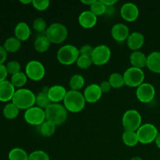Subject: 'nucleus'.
<instances>
[{"mask_svg":"<svg viewBox=\"0 0 160 160\" xmlns=\"http://www.w3.org/2000/svg\"><path fill=\"white\" fill-rule=\"evenodd\" d=\"M139 143L143 145H148L155 142L159 131L156 127L152 123H144L139 128L137 131Z\"/></svg>","mask_w":160,"mask_h":160,"instance_id":"8","label":"nucleus"},{"mask_svg":"<svg viewBox=\"0 0 160 160\" xmlns=\"http://www.w3.org/2000/svg\"><path fill=\"white\" fill-rule=\"evenodd\" d=\"M99 87L102 92V94L108 93V92L111 90V88H112L110 84H109V82L108 81H102V82L99 84Z\"/></svg>","mask_w":160,"mask_h":160,"instance_id":"41","label":"nucleus"},{"mask_svg":"<svg viewBox=\"0 0 160 160\" xmlns=\"http://www.w3.org/2000/svg\"><path fill=\"white\" fill-rule=\"evenodd\" d=\"M14 34H15V37L20 42H24L31 37V28L29 25L25 22H20L16 25Z\"/></svg>","mask_w":160,"mask_h":160,"instance_id":"20","label":"nucleus"},{"mask_svg":"<svg viewBox=\"0 0 160 160\" xmlns=\"http://www.w3.org/2000/svg\"><path fill=\"white\" fill-rule=\"evenodd\" d=\"M159 97H160V95H159Z\"/></svg>","mask_w":160,"mask_h":160,"instance_id":"49","label":"nucleus"},{"mask_svg":"<svg viewBox=\"0 0 160 160\" xmlns=\"http://www.w3.org/2000/svg\"><path fill=\"white\" fill-rule=\"evenodd\" d=\"M106 6H113L117 2V0H101Z\"/></svg>","mask_w":160,"mask_h":160,"instance_id":"43","label":"nucleus"},{"mask_svg":"<svg viewBox=\"0 0 160 160\" xmlns=\"http://www.w3.org/2000/svg\"><path fill=\"white\" fill-rule=\"evenodd\" d=\"M115 13V8L113 6H106V12L105 15L112 16Z\"/></svg>","mask_w":160,"mask_h":160,"instance_id":"44","label":"nucleus"},{"mask_svg":"<svg viewBox=\"0 0 160 160\" xmlns=\"http://www.w3.org/2000/svg\"><path fill=\"white\" fill-rule=\"evenodd\" d=\"M29 155L21 148H13L9 151L8 158L9 160H28Z\"/></svg>","mask_w":160,"mask_h":160,"instance_id":"29","label":"nucleus"},{"mask_svg":"<svg viewBox=\"0 0 160 160\" xmlns=\"http://www.w3.org/2000/svg\"><path fill=\"white\" fill-rule=\"evenodd\" d=\"M125 85L131 88H138L145 81V73L142 69L131 67L127 69L123 74Z\"/></svg>","mask_w":160,"mask_h":160,"instance_id":"7","label":"nucleus"},{"mask_svg":"<svg viewBox=\"0 0 160 160\" xmlns=\"http://www.w3.org/2000/svg\"><path fill=\"white\" fill-rule=\"evenodd\" d=\"M28 78L26 73L20 71L19 73H16V74L12 75L10 81L15 88H22V87H23L26 84L27 81H28Z\"/></svg>","mask_w":160,"mask_h":160,"instance_id":"31","label":"nucleus"},{"mask_svg":"<svg viewBox=\"0 0 160 160\" xmlns=\"http://www.w3.org/2000/svg\"><path fill=\"white\" fill-rule=\"evenodd\" d=\"M15 92V87L11 81L6 80L0 82V102H6L12 100Z\"/></svg>","mask_w":160,"mask_h":160,"instance_id":"19","label":"nucleus"},{"mask_svg":"<svg viewBox=\"0 0 160 160\" xmlns=\"http://www.w3.org/2000/svg\"><path fill=\"white\" fill-rule=\"evenodd\" d=\"M130 160H144L142 159V157H140V156H134V157L131 158Z\"/></svg>","mask_w":160,"mask_h":160,"instance_id":"48","label":"nucleus"},{"mask_svg":"<svg viewBox=\"0 0 160 160\" xmlns=\"http://www.w3.org/2000/svg\"><path fill=\"white\" fill-rule=\"evenodd\" d=\"M86 102L95 103L99 101L102 95L99 84H91L86 87L83 93Z\"/></svg>","mask_w":160,"mask_h":160,"instance_id":"14","label":"nucleus"},{"mask_svg":"<svg viewBox=\"0 0 160 160\" xmlns=\"http://www.w3.org/2000/svg\"><path fill=\"white\" fill-rule=\"evenodd\" d=\"M32 6L38 10L44 11L49 7L50 1L49 0H33Z\"/></svg>","mask_w":160,"mask_h":160,"instance_id":"38","label":"nucleus"},{"mask_svg":"<svg viewBox=\"0 0 160 160\" xmlns=\"http://www.w3.org/2000/svg\"><path fill=\"white\" fill-rule=\"evenodd\" d=\"M145 44V36L139 31L131 33L127 40L128 47L133 52L138 51Z\"/></svg>","mask_w":160,"mask_h":160,"instance_id":"18","label":"nucleus"},{"mask_svg":"<svg viewBox=\"0 0 160 160\" xmlns=\"http://www.w3.org/2000/svg\"><path fill=\"white\" fill-rule=\"evenodd\" d=\"M51 42L48 40V38L46 37L45 34H40V35L37 36L34 42V49L37 52L41 53L45 52L49 48Z\"/></svg>","mask_w":160,"mask_h":160,"instance_id":"23","label":"nucleus"},{"mask_svg":"<svg viewBox=\"0 0 160 160\" xmlns=\"http://www.w3.org/2000/svg\"><path fill=\"white\" fill-rule=\"evenodd\" d=\"M131 67L138 69H143L147 67V56L141 51H134L130 56Z\"/></svg>","mask_w":160,"mask_h":160,"instance_id":"21","label":"nucleus"},{"mask_svg":"<svg viewBox=\"0 0 160 160\" xmlns=\"http://www.w3.org/2000/svg\"><path fill=\"white\" fill-rule=\"evenodd\" d=\"M6 69H7L8 73L11 75H14L16 73L20 72V70H21V66H20V63L18 62V61L16 60H12L9 61L7 64L6 65Z\"/></svg>","mask_w":160,"mask_h":160,"instance_id":"37","label":"nucleus"},{"mask_svg":"<svg viewBox=\"0 0 160 160\" xmlns=\"http://www.w3.org/2000/svg\"><path fill=\"white\" fill-rule=\"evenodd\" d=\"M24 120L28 124L32 126H40L46 120L45 109L38 107L33 106L30 109H27L24 112Z\"/></svg>","mask_w":160,"mask_h":160,"instance_id":"9","label":"nucleus"},{"mask_svg":"<svg viewBox=\"0 0 160 160\" xmlns=\"http://www.w3.org/2000/svg\"><path fill=\"white\" fill-rule=\"evenodd\" d=\"M19 112H20L19 108L12 102L6 104L2 110L3 116L8 120H13V119L17 118V116L19 115Z\"/></svg>","mask_w":160,"mask_h":160,"instance_id":"28","label":"nucleus"},{"mask_svg":"<svg viewBox=\"0 0 160 160\" xmlns=\"http://www.w3.org/2000/svg\"><path fill=\"white\" fill-rule=\"evenodd\" d=\"M25 73L29 79L39 81L43 79L45 75V66L38 60H31L25 67Z\"/></svg>","mask_w":160,"mask_h":160,"instance_id":"10","label":"nucleus"},{"mask_svg":"<svg viewBox=\"0 0 160 160\" xmlns=\"http://www.w3.org/2000/svg\"><path fill=\"white\" fill-rule=\"evenodd\" d=\"M111 55L112 52L109 46L106 45H99L94 48L91 58L94 65L103 66L109 62Z\"/></svg>","mask_w":160,"mask_h":160,"instance_id":"11","label":"nucleus"},{"mask_svg":"<svg viewBox=\"0 0 160 160\" xmlns=\"http://www.w3.org/2000/svg\"><path fill=\"white\" fill-rule=\"evenodd\" d=\"M32 1L33 0H20V2L23 3V4L24 5H28V4H32Z\"/></svg>","mask_w":160,"mask_h":160,"instance_id":"47","label":"nucleus"},{"mask_svg":"<svg viewBox=\"0 0 160 160\" xmlns=\"http://www.w3.org/2000/svg\"><path fill=\"white\" fill-rule=\"evenodd\" d=\"M80 56L79 48L70 44L64 45L58 50L56 57L59 63L64 66H70L77 62Z\"/></svg>","mask_w":160,"mask_h":160,"instance_id":"4","label":"nucleus"},{"mask_svg":"<svg viewBox=\"0 0 160 160\" xmlns=\"http://www.w3.org/2000/svg\"><path fill=\"white\" fill-rule=\"evenodd\" d=\"M12 102L19 108V109H27L34 106L36 104V95L28 88H19L16 90Z\"/></svg>","mask_w":160,"mask_h":160,"instance_id":"1","label":"nucleus"},{"mask_svg":"<svg viewBox=\"0 0 160 160\" xmlns=\"http://www.w3.org/2000/svg\"><path fill=\"white\" fill-rule=\"evenodd\" d=\"M3 47H4V48L7 52H16L21 47V42L19 39H17L15 36L8 38L5 41L4 44H3Z\"/></svg>","mask_w":160,"mask_h":160,"instance_id":"26","label":"nucleus"},{"mask_svg":"<svg viewBox=\"0 0 160 160\" xmlns=\"http://www.w3.org/2000/svg\"><path fill=\"white\" fill-rule=\"evenodd\" d=\"M94 48L89 44H85V45H82L81 48H79L80 56H89L91 57L93 52Z\"/></svg>","mask_w":160,"mask_h":160,"instance_id":"39","label":"nucleus"},{"mask_svg":"<svg viewBox=\"0 0 160 160\" xmlns=\"http://www.w3.org/2000/svg\"><path fill=\"white\" fill-rule=\"evenodd\" d=\"M155 143H156V145L157 146V148L160 149V132H159L156 140H155Z\"/></svg>","mask_w":160,"mask_h":160,"instance_id":"46","label":"nucleus"},{"mask_svg":"<svg viewBox=\"0 0 160 160\" xmlns=\"http://www.w3.org/2000/svg\"><path fill=\"white\" fill-rule=\"evenodd\" d=\"M142 116L136 109H128L122 117V124L124 131H137L142 125Z\"/></svg>","mask_w":160,"mask_h":160,"instance_id":"6","label":"nucleus"},{"mask_svg":"<svg viewBox=\"0 0 160 160\" xmlns=\"http://www.w3.org/2000/svg\"><path fill=\"white\" fill-rule=\"evenodd\" d=\"M94 2H95V0H87V1H86V0H81V2L84 5H87V6H91L92 4H93Z\"/></svg>","mask_w":160,"mask_h":160,"instance_id":"45","label":"nucleus"},{"mask_svg":"<svg viewBox=\"0 0 160 160\" xmlns=\"http://www.w3.org/2000/svg\"><path fill=\"white\" fill-rule=\"evenodd\" d=\"M77 66L81 69H88L93 64L92 58L89 56H80L76 62Z\"/></svg>","mask_w":160,"mask_h":160,"instance_id":"35","label":"nucleus"},{"mask_svg":"<svg viewBox=\"0 0 160 160\" xmlns=\"http://www.w3.org/2000/svg\"><path fill=\"white\" fill-rule=\"evenodd\" d=\"M108 81L110 84L111 87L116 89L121 88L123 85H125L123 74H120V73H111Z\"/></svg>","mask_w":160,"mask_h":160,"instance_id":"32","label":"nucleus"},{"mask_svg":"<svg viewBox=\"0 0 160 160\" xmlns=\"http://www.w3.org/2000/svg\"><path fill=\"white\" fill-rule=\"evenodd\" d=\"M156 95V89L154 86L149 83L141 84L136 90V97L138 100L142 103H149L154 99Z\"/></svg>","mask_w":160,"mask_h":160,"instance_id":"12","label":"nucleus"},{"mask_svg":"<svg viewBox=\"0 0 160 160\" xmlns=\"http://www.w3.org/2000/svg\"><path fill=\"white\" fill-rule=\"evenodd\" d=\"M89 10L93 12L96 17L102 16L106 14V6L103 4L101 0H95L93 4L90 6Z\"/></svg>","mask_w":160,"mask_h":160,"instance_id":"33","label":"nucleus"},{"mask_svg":"<svg viewBox=\"0 0 160 160\" xmlns=\"http://www.w3.org/2000/svg\"><path fill=\"white\" fill-rule=\"evenodd\" d=\"M8 74H9V73H8L6 65L1 64V65H0V82L6 81V78H7Z\"/></svg>","mask_w":160,"mask_h":160,"instance_id":"40","label":"nucleus"},{"mask_svg":"<svg viewBox=\"0 0 160 160\" xmlns=\"http://www.w3.org/2000/svg\"><path fill=\"white\" fill-rule=\"evenodd\" d=\"M112 38L117 42H123L128 40L130 35L129 28L122 23H116L111 29Z\"/></svg>","mask_w":160,"mask_h":160,"instance_id":"15","label":"nucleus"},{"mask_svg":"<svg viewBox=\"0 0 160 160\" xmlns=\"http://www.w3.org/2000/svg\"><path fill=\"white\" fill-rule=\"evenodd\" d=\"M86 101L84 95L78 91H67L63 100V106L68 112H80L84 109Z\"/></svg>","mask_w":160,"mask_h":160,"instance_id":"3","label":"nucleus"},{"mask_svg":"<svg viewBox=\"0 0 160 160\" xmlns=\"http://www.w3.org/2000/svg\"><path fill=\"white\" fill-rule=\"evenodd\" d=\"M147 67L153 73H160V52H152L147 56Z\"/></svg>","mask_w":160,"mask_h":160,"instance_id":"22","label":"nucleus"},{"mask_svg":"<svg viewBox=\"0 0 160 160\" xmlns=\"http://www.w3.org/2000/svg\"><path fill=\"white\" fill-rule=\"evenodd\" d=\"M122 140L124 145L128 147H134L139 143L136 131H124L122 134Z\"/></svg>","mask_w":160,"mask_h":160,"instance_id":"25","label":"nucleus"},{"mask_svg":"<svg viewBox=\"0 0 160 160\" xmlns=\"http://www.w3.org/2000/svg\"><path fill=\"white\" fill-rule=\"evenodd\" d=\"M33 28L35 31L38 33L45 32L47 30V23L45 20L42 17H37L33 21Z\"/></svg>","mask_w":160,"mask_h":160,"instance_id":"34","label":"nucleus"},{"mask_svg":"<svg viewBox=\"0 0 160 160\" xmlns=\"http://www.w3.org/2000/svg\"><path fill=\"white\" fill-rule=\"evenodd\" d=\"M49 88L44 87L40 92L38 93L36 95V104L37 106L45 109L50 104H52L51 101L49 99V97L48 95V91Z\"/></svg>","mask_w":160,"mask_h":160,"instance_id":"24","label":"nucleus"},{"mask_svg":"<svg viewBox=\"0 0 160 160\" xmlns=\"http://www.w3.org/2000/svg\"><path fill=\"white\" fill-rule=\"evenodd\" d=\"M28 160H50L49 156L42 150H35L28 156Z\"/></svg>","mask_w":160,"mask_h":160,"instance_id":"36","label":"nucleus"},{"mask_svg":"<svg viewBox=\"0 0 160 160\" xmlns=\"http://www.w3.org/2000/svg\"><path fill=\"white\" fill-rule=\"evenodd\" d=\"M84 84H85L84 78L82 75L78 74V73L73 75L70 78V82H69L70 90L78 91V92H80V90L84 88Z\"/></svg>","mask_w":160,"mask_h":160,"instance_id":"27","label":"nucleus"},{"mask_svg":"<svg viewBox=\"0 0 160 160\" xmlns=\"http://www.w3.org/2000/svg\"><path fill=\"white\" fill-rule=\"evenodd\" d=\"M7 58V52L4 48L3 45H0V65L6 60Z\"/></svg>","mask_w":160,"mask_h":160,"instance_id":"42","label":"nucleus"},{"mask_svg":"<svg viewBox=\"0 0 160 160\" xmlns=\"http://www.w3.org/2000/svg\"><path fill=\"white\" fill-rule=\"evenodd\" d=\"M67 89L65 87L59 84H56L49 87L48 91V95L52 103H59L63 102L67 95Z\"/></svg>","mask_w":160,"mask_h":160,"instance_id":"16","label":"nucleus"},{"mask_svg":"<svg viewBox=\"0 0 160 160\" xmlns=\"http://www.w3.org/2000/svg\"><path fill=\"white\" fill-rule=\"evenodd\" d=\"M120 16L128 22H134L138 18L139 9L136 4L133 2H126L120 7Z\"/></svg>","mask_w":160,"mask_h":160,"instance_id":"13","label":"nucleus"},{"mask_svg":"<svg viewBox=\"0 0 160 160\" xmlns=\"http://www.w3.org/2000/svg\"><path fill=\"white\" fill-rule=\"evenodd\" d=\"M45 35L51 43L60 44L67 39L68 29L64 24L56 22L49 25L45 31Z\"/></svg>","mask_w":160,"mask_h":160,"instance_id":"5","label":"nucleus"},{"mask_svg":"<svg viewBox=\"0 0 160 160\" xmlns=\"http://www.w3.org/2000/svg\"><path fill=\"white\" fill-rule=\"evenodd\" d=\"M45 111L46 120L51 122L56 126L63 124L67 119L68 111L65 106L60 103H52Z\"/></svg>","mask_w":160,"mask_h":160,"instance_id":"2","label":"nucleus"},{"mask_svg":"<svg viewBox=\"0 0 160 160\" xmlns=\"http://www.w3.org/2000/svg\"><path fill=\"white\" fill-rule=\"evenodd\" d=\"M98 21V17L95 15L90 10H84L78 17V23L82 28L90 29L96 25Z\"/></svg>","mask_w":160,"mask_h":160,"instance_id":"17","label":"nucleus"},{"mask_svg":"<svg viewBox=\"0 0 160 160\" xmlns=\"http://www.w3.org/2000/svg\"><path fill=\"white\" fill-rule=\"evenodd\" d=\"M56 125L48 120H45L42 125L39 126V132L44 137H51L56 132Z\"/></svg>","mask_w":160,"mask_h":160,"instance_id":"30","label":"nucleus"}]
</instances>
